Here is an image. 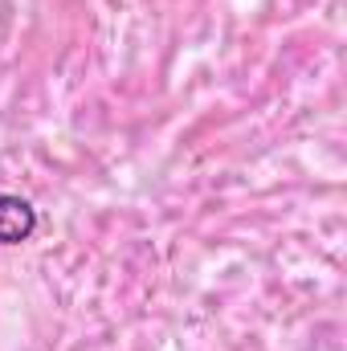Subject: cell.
<instances>
[{"instance_id":"cell-1","label":"cell","mask_w":347,"mask_h":351,"mask_svg":"<svg viewBox=\"0 0 347 351\" xmlns=\"http://www.w3.org/2000/svg\"><path fill=\"white\" fill-rule=\"evenodd\" d=\"M37 233V208L25 196L0 192V245H25Z\"/></svg>"}]
</instances>
